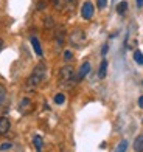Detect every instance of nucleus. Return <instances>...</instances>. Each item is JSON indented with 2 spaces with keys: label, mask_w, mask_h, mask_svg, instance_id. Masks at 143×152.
<instances>
[{
  "label": "nucleus",
  "mask_w": 143,
  "mask_h": 152,
  "mask_svg": "<svg viewBox=\"0 0 143 152\" xmlns=\"http://www.w3.org/2000/svg\"><path fill=\"white\" fill-rule=\"evenodd\" d=\"M33 109H34V106H33V102H31L30 98H22V99H20V102H19V110H20V113H23V115L31 113Z\"/></svg>",
  "instance_id": "obj_5"
},
{
  "label": "nucleus",
  "mask_w": 143,
  "mask_h": 152,
  "mask_svg": "<svg viewBox=\"0 0 143 152\" xmlns=\"http://www.w3.org/2000/svg\"><path fill=\"white\" fill-rule=\"evenodd\" d=\"M45 73H47V67H45L44 62L37 64V65L34 67V70H33L31 76L28 78V81H26V86H28V88H36L40 82L45 79Z\"/></svg>",
  "instance_id": "obj_1"
},
{
  "label": "nucleus",
  "mask_w": 143,
  "mask_h": 152,
  "mask_svg": "<svg viewBox=\"0 0 143 152\" xmlns=\"http://www.w3.org/2000/svg\"><path fill=\"white\" fill-rule=\"evenodd\" d=\"M89 72H90V64L86 61V62H83V65L79 67V70H78V73H76V81H83Z\"/></svg>",
  "instance_id": "obj_6"
},
{
  "label": "nucleus",
  "mask_w": 143,
  "mask_h": 152,
  "mask_svg": "<svg viewBox=\"0 0 143 152\" xmlns=\"http://www.w3.org/2000/svg\"><path fill=\"white\" fill-rule=\"evenodd\" d=\"M139 106L143 109V96H140V98H139Z\"/></svg>",
  "instance_id": "obj_24"
},
{
  "label": "nucleus",
  "mask_w": 143,
  "mask_h": 152,
  "mask_svg": "<svg viewBox=\"0 0 143 152\" xmlns=\"http://www.w3.org/2000/svg\"><path fill=\"white\" fill-rule=\"evenodd\" d=\"M106 5H107V0H98V8L100 10H104Z\"/></svg>",
  "instance_id": "obj_21"
},
{
  "label": "nucleus",
  "mask_w": 143,
  "mask_h": 152,
  "mask_svg": "<svg viewBox=\"0 0 143 152\" xmlns=\"http://www.w3.org/2000/svg\"><path fill=\"white\" fill-rule=\"evenodd\" d=\"M31 45L34 48V53L37 56H42V48H40V42L37 40V37H31Z\"/></svg>",
  "instance_id": "obj_8"
},
{
  "label": "nucleus",
  "mask_w": 143,
  "mask_h": 152,
  "mask_svg": "<svg viewBox=\"0 0 143 152\" xmlns=\"http://www.w3.org/2000/svg\"><path fill=\"white\" fill-rule=\"evenodd\" d=\"M106 72H107V61L104 59L103 62H101L100 68H98V78H100V79H103L104 76H106Z\"/></svg>",
  "instance_id": "obj_10"
},
{
  "label": "nucleus",
  "mask_w": 143,
  "mask_h": 152,
  "mask_svg": "<svg viewBox=\"0 0 143 152\" xmlns=\"http://www.w3.org/2000/svg\"><path fill=\"white\" fill-rule=\"evenodd\" d=\"M10 127H11L10 120L6 118V116H0V135H6Z\"/></svg>",
  "instance_id": "obj_7"
},
{
  "label": "nucleus",
  "mask_w": 143,
  "mask_h": 152,
  "mask_svg": "<svg viewBox=\"0 0 143 152\" xmlns=\"http://www.w3.org/2000/svg\"><path fill=\"white\" fill-rule=\"evenodd\" d=\"M93 12H95L93 3L92 2H84V5L81 6V16H83V19L90 20L93 17Z\"/></svg>",
  "instance_id": "obj_4"
},
{
  "label": "nucleus",
  "mask_w": 143,
  "mask_h": 152,
  "mask_svg": "<svg viewBox=\"0 0 143 152\" xmlns=\"http://www.w3.org/2000/svg\"><path fill=\"white\" fill-rule=\"evenodd\" d=\"M134 61L137 62L139 65H143V54H142V51H140V50L134 51Z\"/></svg>",
  "instance_id": "obj_14"
},
{
  "label": "nucleus",
  "mask_w": 143,
  "mask_h": 152,
  "mask_svg": "<svg viewBox=\"0 0 143 152\" xmlns=\"http://www.w3.org/2000/svg\"><path fill=\"white\" fill-rule=\"evenodd\" d=\"M126 149H128V141L126 140H123L120 144H118V149H117V152H126Z\"/></svg>",
  "instance_id": "obj_18"
},
{
  "label": "nucleus",
  "mask_w": 143,
  "mask_h": 152,
  "mask_svg": "<svg viewBox=\"0 0 143 152\" xmlns=\"http://www.w3.org/2000/svg\"><path fill=\"white\" fill-rule=\"evenodd\" d=\"M2 47H3V40L0 39V50H2Z\"/></svg>",
  "instance_id": "obj_27"
},
{
  "label": "nucleus",
  "mask_w": 143,
  "mask_h": 152,
  "mask_svg": "<svg viewBox=\"0 0 143 152\" xmlns=\"http://www.w3.org/2000/svg\"><path fill=\"white\" fill-rule=\"evenodd\" d=\"M126 10H128V2H125V0L117 5V12H118L120 16H123L125 12H126Z\"/></svg>",
  "instance_id": "obj_13"
},
{
  "label": "nucleus",
  "mask_w": 143,
  "mask_h": 152,
  "mask_svg": "<svg viewBox=\"0 0 143 152\" xmlns=\"http://www.w3.org/2000/svg\"><path fill=\"white\" fill-rule=\"evenodd\" d=\"M142 5H143V0H137V6H139V8H142Z\"/></svg>",
  "instance_id": "obj_25"
},
{
  "label": "nucleus",
  "mask_w": 143,
  "mask_h": 152,
  "mask_svg": "<svg viewBox=\"0 0 143 152\" xmlns=\"http://www.w3.org/2000/svg\"><path fill=\"white\" fill-rule=\"evenodd\" d=\"M51 2V5L56 8L58 11H62L65 6H67V3H65V0H50Z\"/></svg>",
  "instance_id": "obj_12"
},
{
  "label": "nucleus",
  "mask_w": 143,
  "mask_h": 152,
  "mask_svg": "<svg viewBox=\"0 0 143 152\" xmlns=\"http://www.w3.org/2000/svg\"><path fill=\"white\" fill-rule=\"evenodd\" d=\"M59 82L65 88H70L76 82V73H75V68L72 65H64L59 70Z\"/></svg>",
  "instance_id": "obj_2"
},
{
  "label": "nucleus",
  "mask_w": 143,
  "mask_h": 152,
  "mask_svg": "<svg viewBox=\"0 0 143 152\" xmlns=\"http://www.w3.org/2000/svg\"><path fill=\"white\" fill-rule=\"evenodd\" d=\"M101 53H103V54H106V53H107V45H104V47H103V51H101Z\"/></svg>",
  "instance_id": "obj_26"
},
{
  "label": "nucleus",
  "mask_w": 143,
  "mask_h": 152,
  "mask_svg": "<svg viewBox=\"0 0 143 152\" xmlns=\"http://www.w3.org/2000/svg\"><path fill=\"white\" fill-rule=\"evenodd\" d=\"M65 3H67V6H69V8H72V6L76 3V0H65Z\"/></svg>",
  "instance_id": "obj_23"
},
{
  "label": "nucleus",
  "mask_w": 143,
  "mask_h": 152,
  "mask_svg": "<svg viewBox=\"0 0 143 152\" xmlns=\"http://www.w3.org/2000/svg\"><path fill=\"white\" fill-rule=\"evenodd\" d=\"M54 102H56V104H64L65 102V95L64 93H58L56 96H54Z\"/></svg>",
  "instance_id": "obj_16"
},
{
  "label": "nucleus",
  "mask_w": 143,
  "mask_h": 152,
  "mask_svg": "<svg viewBox=\"0 0 143 152\" xmlns=\"http://www.w3.org/2000/svg\"><path fill=\"white\" fill-rule=\"evenodd\" d=\"M33 144H34V148H36V151L37 152H42V138H40L39 135H34L33 137Z\"/></svg>",
  "instance_id": "obj_11"
},
{
  "label": "nucleus",
  "mask_w": 143,
  "mask_h": 152,
  "mask_svg": "<svg viewBox=\"0 0 143 152\" xmlns=\"http://www.w3.org/2000/svg\"><path fill=\"white\" fill-rule=\"evenodd\" d=\"M56 39H58V47H61V44L64 42V30L62 28H59V31L56 34Z\"/></svg>",
  "instance_id": "obj_17"
},
{
  "label": "nucleus",
  "mask_w": 143,
  "mask_h": 152,
  "mask_svg": "<svg viewBox=\"0 0 143 152\" xmlns=\"http://www.w3.org/2000/svg\"><path fill=\"white\" fill-rule=\"evenodd\" d=\"M72 58H73V54H72V51H69V50H65V51H64V59H65V61H70Z\"/></svg>",
  "instance_id": "obj_20"
},
{
  "label": "nucleus",
  "mask_w": 143,
  "mask_h": 152,
  "mask_svg": "<svg viewBox=\"0 0 143 152\" xmlns=\"http://www.w3.org/2000/svg\"><path fill=\"white\" fill-rule=\"evenodd\" d=\"M5 101H6V88L3 86H0V107L5 104Z\"/></svg>",
  "instance_id": "obj_15"
},
{
  "label": "nucleus",
  "mask_w": 143,
  "mask_h": 152,
  "mask_svg": "<svg viewBox=\"0 0 143 152\" xmlns=\"http://www.w3.org/2000/svg\"><path fill=\"white\" fill-rule=\"evenodd\" d=\"M11 148V143H3V144H0V151H8Z\"/></svg>",
  "instance_id": "obj_22"
},
{
  "label": "nucleus",
  "mask_w": 143,
  "mask_h": 152,
  "mask_svg": "<svg viewBox=\"0 0 143 152\" xmlns=\"http://www.w3.org/2000/svg\"><path fill=\"white\" fill-rule=\"evenodd\" d=\"M69 40H70V44H72L73 47L81 48V47H83V45L86 44V33H84L83 30H79V28L73 30V31L70 33Z\"/></svg>",
  "instance_id": "obj_3"
},
{
  "label": "nucleus",
  "mask_w": 143,
  "mask_h": 152,
  "mask_svg": "<svg viewBox=\"0 0 143 152\" xmlns=\"http://www.w3.org/2000/svg\"><path fill=\"white\" fill-rule=\"evenodd\" d=\"M51 26H53V19L45 17V28H51Z\"/></svg>",
  "instance_id": "obj_19"
},
{
  "label": "nucleus",
  "mask_w": 143,
  "mask_h": 152,
  "mask_svg": "<svg viewBox=\"0 0 143 152\" xmlns=\"http://www.w3.org/2000/svg\"><path fill=\"white\" fill-rule=\"evenodd\" d=\"M134 151L135 152H143V135L135 138V141H134Z\"/></svg>",
  "instance_id": "obj_9"
}]
</instances>
